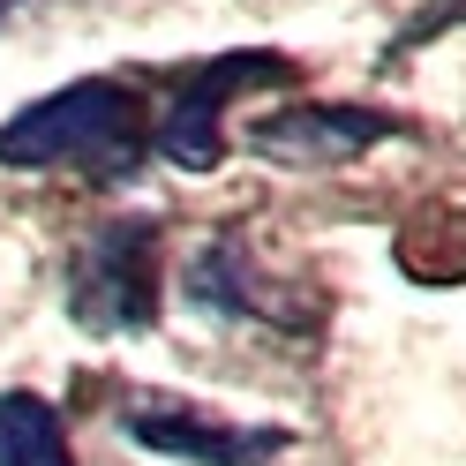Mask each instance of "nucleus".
Listing matches in <instances>:
<instances>
[{
	"instance_id": "1",
	"label": "nucleus",
	"mask_w": 466,
	"mask_h": 466,
	"mask_svg": "<svg viewBox=\"0 0 466 466\" xmlns=\"http://www.w3.org/2000/svg\"><path fill=\"white\" fill-rule=\"evenodd\" d=\"M143 151H151L143 98L113 76L61 83V91H46L0 121V166H15V173L68 166V173H91V181H121V173H136Z\"/></svg>"
},
{
	"instance_id": "2",
	"label": "nucleus",
	"mask_w": 466,
	"mask_h": 466,
	"mask_svg": "<svg viewBox=\"0 0 466 466\" xmlns=\"http://www.w3.org/2000/svg\"><path fill=\"white\" fill-rule=\"evenodd\" d=\"M68 316L91 339H136L158 324V226L151 218H113L98 226L61 286Z\"/></svg>"
},
{
	"instance_id": "3",
	"label": "nucleus",
	"mask_w": 466,
	"mask_h": 466,
	"mask_svg": "<svg viewBox=\"0 0 466 466\" xmlns=\"http://www.w3.org/2000/svg\"><path fill=\"white\" fill-rule=\"evenodd\" d=\"M248 83H294V61L286 53H218L203 61L181 91L166 98L158 128H151V151L181 173H211L226 158V106L248 91Z\"/></svg>"
},
{
	"instance_id": "4",
	"label": "nucleus",
	"mask_w": 466,
	"mask_h": 466,
	"mask_svg": "<svg viewBox=\"0 0 466 466\" xmlns=\"http://www.w3.org/2000/svg\"><path fill=\"white\" fill-rule=\"evenodd\" d=\"M399 121L384 106H346V98H294V106H271L248 121V151L271 158V166H354L369 158L376 143H391Z\"/></svg>"
},
{
	"instance_id": "5",
	"label": "nucleus",
	"mask_w": 466,
	"mask_h": 466,
	"mask_svg": "<svg viewBox=\"0 0 466 466\" xmlns=\"http://www.w3.org/2000/svg\"><path fill=\"white\" fill-rule=\"evenodd\" d=\"M121 429L143 451L188 459V466H271L294 444V429H233V421H211L203 406H173V399H136Z\"/></svg>"
},
{
	"instance_id": "6",
	"label": "nucleus",
	"mask_w": 466,
	"mask_h": 466,
	"mask_svg": "<svg viewBox=\"0 0 466 466\" xmlns=\"http://www.w3.org/2000/svg\"><path fill=\"white\" fill-rule=\"evenodd\" d=\"M188 301L211 309V316H256V324H279V331H301L309 324L301 301H286L279 286L256 271L248 241H233V233H218V241L188 264Z\"/></svg>"
},
{
	"instance_id": "7",
	"label": "nucleus",
	"mask_w": 466,
	"mask_h": 466,
	"mask_svg": "<svg viewBox=\"0 0 466 466\" xmlns=\"http://www.w3.org/2000/svg\"><path fill=\"white\" fill-rule=\"evenodd\" d=\"M0 466H76L61 406L38 391H0Z\"/></svg>"
},
{
	"instance_id": "8",
	"label": "nucleus",
	"mask_w": 466,
	"mask_h": 466,
	"mask_svg": "<svg viewBox=\"0 0 466 466\" xmlns=\"http://www.w3.org/2000/svg\"><path fill=\"white\" fill-rule=\"evenodd\" d=\"M444 23H466V0H444V8H429V15H421V23H414L406 38H436Z\"/></svg>"
},
{
	"instance_id": "9",
	"label": "nucleus",
	"mask_w": 466,
	"mask_h": 466,
	"mask_svg": "<svg viewBox=\"0 0 466 466\" xmlns=\"http://www.w3.org/2000/svg\"><path fill=\"white\" fill-rule=\"evenodd\" d=\"M0 23H8V0H0Z\"/></svg>"
}]
</instances>
